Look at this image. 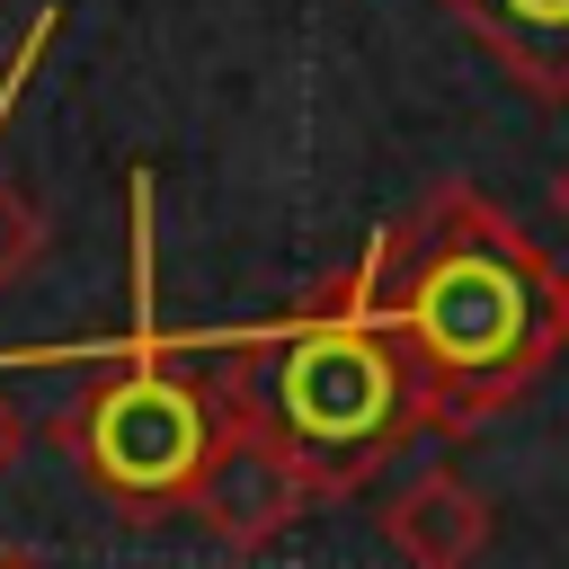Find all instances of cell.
<instances>
[{
	"mask_svg": "<svg viewBox=\"0 0 569 569\" xmlns=\"http://www.w3.org/2000/svg\"><path fill=\"white\" fill-rule=\"evenodd\" d=\"M373 293L436 391V427L471 436L569 356V267L480 187H436L373 249Z\"/></svg>",
	"mask_w": 569,
	"mask_h": 569,
	"instance_id": "cell-1",
	"label": "cell"
},
{
	"mask_svg": "<svg viewBox=\"0 0 569 569\" xmlns=\"http://www.w3.org/2000/svg\"><path fill=\"white\" fill-rule=\"evenodd\" d=\"M222 391L240 409H258L320 471L329 498L365 489L391 453H409L436 427V391H427L418 356L400 347V329H391V311L373 293V267L338 276L293 320L258 329L222 365Z\"/></svg>",
	"mask_w": 569,
	"mask_h": 569,
	"instance_id": "cell-2",
	"label": "cell"
},
{
	"mask_svg": "<svg viewBox=\"0 0 569 569\" xmlns=\"http://www.w3.org/2000/svg\"><path fill=\"white\" fill-rule=\"evenodd\" d=\"M222 382L178 373V365H124L98 373L89 400L71 409V453L89 471V489H107L124 516H160L187 507L213 436H222Z\"/></svg>",
	"mask_w": 569,
	"mask_h": 569,
	"instance_id": "cell-3",
	"label": "cell"
},
{
	"mask_svg": "<svg viewBox=\"0 0 569 569\" xmlns=\"http://www.w3.org/2000/svg\"><path fill=\"white\" fill-rule=\"evenodd\" d=\"M231 400V391H222ZM329 489H320V471L258 418V409H222V436H213V453H204V471H196V489H187V516L222 542V551H267L276 533H293L311 507H320Z\"/></svg>",
	"mask_w": 569,
	"mask_h": 569,
	"instance_id": "cell-4",
	"label": "cell"
},
{
	"mask_svg": "<svg viewBox=\"0 0 569 569\" xmlns=\"http://www.w3.org/2000/svg\"><path fill=\"white\" fill-rule=\"evenodd\" d=\"M498 533V507L462 480V471H418L382 498V542L409 569H471Z\"/></svg>",
	"mask_w": 569,
	"mask_h": 569,
	"instance_id": "cell-5",
	"label": "cell"
},
{
	"mask_svg": "<svg viewBox=\"0 0 569 569\" xmlns=\"http://www.w3.org/2000/svg\"><path fill=\"white\" fill-rule=\"evenodd\" d=\"M445 9L471 44L498 53V71L525 98H542V107L569 98V0H445Z\"/></svg>",
	"mask_w": 569,
	"mask_h": 569,
	"instance_id": "cell-6",
	"label": "cell"
},
{
	"mask_svg": "<svg viewBox=\"0 0 569 569\" xmlns=\"http://www.w3.org/2000/svg\"><path fill=\"white\" fill-rule=\"evenodd\" d=\"M18 249H27V204H18L9 187H0V276L18 267Z\"/></svg>",
	"mask_w": 569,
	"mask_h": 569,
	"instance_id": "cell-7",
	"label": "cell"
},
{
	"mask_svg": "<svg viewBox=\"0 0 569 569\" xmlns=\"http://www.w3.org/2000/svg\"><path fill=\"white\" fill-rule=\"evenodd\" d=\"M18 453H27V418H18V400L0 391V471H9Z\"/></svg>",
	"mask_w": 569,
	"mask_h": 569,
	"instance_id": "cell-8",
	"label": "cell"
},
{
	"mask_svg": "<svg viewBox=\"0 0 569 569\" xmlns=\"http://www.w3.org/2000/svg\"><path fill=\"white\" fill-rule=\"evenodd\" d=\"M0 569H53V560H36V551H0Z\"/></svg>",
	"mask_w": 569,
	"mask_h": 569,
	"instance_id": "cell-9",
	"label": "cell"
},
{
	"mask_svg": "<svg viewBox=\"0 0 569 569\" xmlns=\"http://www.w3.org/2000/svg\"><path fill=\"white\" fill-rule=\"evenodd\" d=\"M551 213H560V222H569V169H560V178H551Z\"/></svg>",
	"mask_w": 569,
	"mask_h": 569,
	"instance_id": "cell-10",
	"label": "cell"
}]
</instances>
